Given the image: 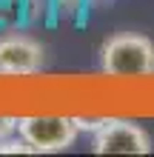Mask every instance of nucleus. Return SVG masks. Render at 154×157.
<instances>
[{
	"instance_id": "7ed1b4c3",
	"label": "nucleus",
	"mask_w": 154,
	"mask_h": 157,
	"mask_svg": "<svg viewBox=\"0 0 154 157\" xmlns=\"http://www.w3.org/2000/svg\"><path fill=\"white\" fill-rule=\"evenodd\" d=\"M94 154H148L151 137L134 120H103L92 140Z\"/></svg>"
},
{
	"instance_id": "f257e3e1",
	"label": "nucleus",
	"mask_w": 154,
	"mask_h": 157,
	"mask_svg": "<svg viewBox=\"0 0 154 157\" xmlns=\"http://www.w3.org/2000/svg\"><path fill=\"white\" fill-rule=\"evenodd\" d=\"M100 69L108 77L154 75V40L140 32H120L100 46Z\"/></svg>"
},
{
	"instance_id": "0eeeda50",
	"label": "nucleus",
	"mask_w": 154,
	"mask_h": 157,
	"mask_svg": "<svg viewBox=\"0 0 154 157\" xmlns=\"http://www.w3.org/2000/svg\"><path fill=\"white\" fill-rule=\"evenodd\" d=\"M26 17H29L32 23H40L46 20V14L51 12V0H26Z\"/></svg>"
},
{
	"instance_id": "423d86ee",
	"label": "nucleus",
	"mask_w": 154,
	"mask_h": 157,
	"mask_svg": "<svg viewBox=\"0 0 154 157\" xmlns=\"http://www.w3.org/2000/svg\"><path fill=\"white\" fill-rule=\"evenodd\" d=\"M0 154H34V149L23 140L20 134H17V137L9 134V137H3V140H0Z\"/></svg>"
},
{
	"instance_id": "6e6552de",
	"label": "nucleus",
	"mask_w": 154,
	"mask_h": 157,
	"mask_svg": "<svg viewBox=\"0 0 154 157\" xmlns=\"http://www.w3.org/2000/svg\"><path fill=\"white\" fill-rule=\"evenodd\" d=\"M17 132V120L14 117H0V140Z\"/></svg>"
},
{
	"instance_id": "f03ea898",
	"label": "nucleus",
	"mask_w": 154,
	"mask_h": 157,
	"mask_svg": "<svg viewBox=\"0 0 154 157\" xmlns=\"http://www.w3.org/2000/svg\"><path fill=\"white\" fill-rule=\"evenodd\" d=\"M17 134L34 154H54L74 146L80 126L74 117H17Z\"/></svg>"
},
{
	"instance_id": "1a4fd4ad",
	"label": "nucleus",
	"mask_w": 154,
	"mask_h": 157,
	"mask_svg": "<svg viewBox=\"0 0 154 157\" xmlns=\"http://www.w3.org/2000/svg\"><path fill=\"white\" fill-rule=\"evenodd\" d=\"M97 3H100V0H97Z\"/></svg>"
},
{
	"instance_id": "39448f33",
	"label": "nucleus",
	"mask_w": 154,
	"mask_h": 157,
	"mask_svg": "<svg viewBox=\"0 0 154 157\" xmlns=\"http://www.w3.org/2000/svg\"><path fill=\"white\" fill-rule=\"evenodd\" d=\"M51 12L60 23H77L86 12V0H51Z\"/></svg>"
},
{
	"instance_id": "20e7f679",
	"label": "nucleus",
	"mask_w": 154,
	"mask_h": 157,
	"mask_svg": "<svg viewBox=\"0 0 154 157\" xmlns=\"http://www.w3.org/2000/svg\"><path fill=\"white\" fill-rule=\"evenodd\" d=\"M43 57H46V49L32 34L23 32L0 34V75H14V77L34 75L43 69Z\"/></svg>"
}]
</instances>
